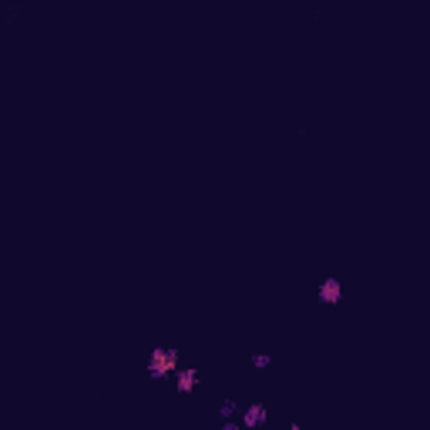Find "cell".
Wrapping results in <instances>:
<instances>
[{
  "instance_id": "obj_3",
  "label": "cell",
  "mask_w": 430,
  "mask_h": 430,
  "mask_svg": "<svg viewBox=\"0 0 430 430\" xmlns=\"http://www.w3.org/2000/svg\"><path fill=\"white\" fill-rule=\"evenodd\" d=\"M316 300L323 306H340L343 303V282L336 276H326L320 282V289H316Z\"/></svg>"
},
{
  "instance_id": "obj_4",
  "label": "cell",
  "mask_w": 430,
  "mask_h": 430,
  "mask_svg": "<svg viewBox=\"0 0 430 430\" xmlns=\"http://www.w3.org/2000/svg\"><path fill=\"white\" fill-rule=\"evenodd\" d=\"M172 380H175L178 393H192V390L199 387V370H195V367H178Z\"/></svg>"
},
{
  "instance_id": "obj_6",
  "label": "cell",
  "mask_w": 430,
  "mask_h": 430,
  "mask_svg": "<svg viewBox=\"0 0 430 430\" xmlns=\"http://www.w3.org/2000/svg\"><path fill=\"white\" fill-rule=\"evenodd\" d=\"M253 367H255V370H266V367H273V356H269V353H253Z\"/></svg>"
},
{
  "instance_id": "obj_1",
  "label": "cell",
  "mask_w": 430,
  "mask_h": 430,
  "mask_svg": "<svg viewBox=\"0 0 430 430\" xmlns=\"http://www.w3.org/2000/svg\"><path fill=\"white\" fill-rule=\"evenodd\" d=\"M178 367H182L178 350H168V346H155L152 353H148V363H145V370H148L152 380H172Z\"/></svg>"
},
{
  "instance_id": "obj_5",
  "label": "cell",
  "mask_w": 430,
  "mask_h": 430,
  "mask_svg": "<svg viewBox=\"0 0 430 430\" xmlns=\"http://www.w3.org/2000/svg\"><path fill=\"white\" fill-rule=\"evenodd\" d=\"M239 410H242V404H235V400H222V407H219V420L239 417Z\"/></svg>"
},
{
  "instance_id": "obj_2",
  "label": "cell",
  "mask_w": 430,
  "mask_h": 430,
  "mask_svg": "<svg viewBox=\"0 0 430 430\" xmlns=\"http://www.w3.org/2000/svg\"><path fill=\"white\" fill-rule=\"evenodd\" d=\"M239 424H242V430H259L262 424H269V407L266 404H246L239 410Z\"/></svg>"
}]
</instances>
